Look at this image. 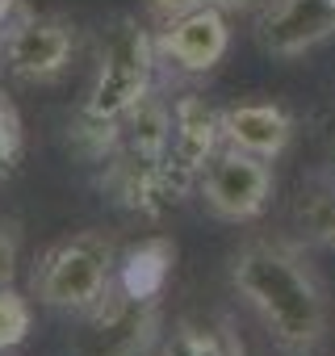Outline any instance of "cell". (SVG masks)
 I'll return each instance as SVG.
<instances>
[{
    "label": "cell",
    "instance_id": "7a4b0ae2",
    "mask_svg": "<svg viewBox=\"0 0 335 356\" xmlns=\"http://www.w3.org/2000/svg\"><path fill=\"white\" fill-rule=\"evenodd\" d=\"M155 42L151 34L122 17L109 34H105V47H101V67H97V80L88 88V101H84V126H101V130H117L122 118L142 105L151 97V72H155Z\"/></svg>",
    "mask_w": 335,
    "mask_h": 356
},
{
    "label": "cell",
    "instance_id": "9c48e42d",
    "mask_svg": "<svg viewBox=\"0 0 335 356\" xmlns=\"http://www.w3.org/2000/svg\"><path fill=\"white\" fill-rule=\"evenodd\" d=\"M293 138V118L281 105L252 101V105H231L222 109V143L252 151L260 159H277Z\"/></svg>",
    "mask_w": 335,
    "mask_h": 356
},
{
    "label": "cell",
    "instance_id": "5b68a950",
    "mask_svg": "<svg viewBox=\"0 0 335 356\" xmlns=\"http://www.w3.org/2000/svg\"><path fill=\"white\" fill-rule=\"evenodd\" d=\"M327 38H335V0H268L256 17V42L277 59H297Z\"/></svg>",
    "mask_w": 335,
    "mask_h": 356
},
{
    "label": "cell",
    "instance_id": "2e32d148",
    "mask_svg": "<svg viewBox=\"0 0 335 356\" xmlns=\"http://www.w3.org/2000/svg\"><path fill=\"white\" fill-rule=\"evenodd\" d=\"M17 273V239L9 227H0V285H9Z\"/></svg>",
    "mask_w": 335,
    "mask_h": 356
},
{
    "label": "cell",
    "instance_id": "e0dca14e",
    "mask_svg": "<svg viewBox=\"0 0 335 356\" xmlns=\"http://www.w3.org/2000/svg\"><path fill=\"white\" fill-rule=\"evenodd\" d=\"M210 9H222V13H247L256 5H264V0H206Z\"/></svg>",
    "mask_w": 335,
    "mask_h": 356
},
{
    "label": "cell",
    "instance_id": "8fae6325",
    "mask_svg": "<svg viewBox=\"0 0 335 356\" xmlns=\"http://www.w3.org/2000/svg\"><path fill=\"white\" fill-rule=\"evenodd\" d=\"M168 264H172V252H168L163 243H147L130 256L126 264V293L134 298H155L163 277H168Z\"/></svg>",
    "mask_w": 335,
    "mask_h": 356
},
{
    "label": "cell",
    "instance_id": "277c9868",
    "mask_svg": "<svg viewBox=\"0 0 335 356\" xmlns=\"http://www.w3.org/2000/svg\"><path fill=\"white\" fill-rule=\"evenodd\" d=\"M272 168L268 159L239 151V147H218L214 159L202 168L197 176V189L202 202L214 218L222 222H252L268 210L272 202Z\"/></svg>",
    "mask_w": 335,
    "mask_h": 356
},
{
    "label": "cell",
    "instance_id": "3957f363",
    "mask_svg": "<svg viewBox=\"0 0 335 356\" xmlns=\"http://www.w3.org/2000/svg\"><path fill=\"white\" fill-rule=\"evenodd\" d=\"M109 277H113V248L101 235H76L42 256V264L34 268V293L51 310L88 314L109 298Z\"/></svg>",
    "mask_w": 335,
    "mask_h": 356
},
{
    "label": "cell",
    "instance_id": "4fadbf2b",
    "mask_svg": "<svg viewBox=\"0 0 335 356\" xmlns=\"http://www.w3.org/2000/svg\"><path fill=\"white\" fill-rule=\"evenodd\" d=\"M30 323H34L30 302H26L22 293H13L9 285H0V352L17 348V343L30 335Z\"/></svg>",
    "mask_w": 335,
    "mask_h": 356
},
{
    "label": "cell",
    "instance_id": "5bb4252c",
    "mask_svg": "<svg viewBox=\"0 0 335 356\" xmlns=\"http://www.w3.org/2000/svg\"><path fill=\"white\" fill-rule=\"evenodd\" d=\"M22 159V122L9 101H0V176H9Z\"/></svg>",
    "mask_w": 335,
    "mask_h": 356
},
{
    "label": "cell",
    "instance_id": "8992f818",
    "mask_svg": "<svg viewBox=\"0 0 335 356\" xmlns=\"http://www.w3.org/2000/svg\"><path fill=\"white\" fill-rule=\"evenodd\" d=\"M227 47H231L227 13H222V9H210V5H202V9H193V13H185V17L163 22V30H159V38H155V51L172 63V67L189 72V76L214 72V67L222 63Z\"/></svg>",
    "mask_w": 335,
    "mask_h": 356
},
{
    "label": "cell",
    "instance_id": "7c38bea8",
    "mask_svg": "<svg viewBox=\"0 0 335 356\" xmlns=\"http://www.w3.org/2000/svg\"><path fill=\"white\" fill-rule=\"evenodd\" d=\"M297 227L310 243H331L335 248V189H318V193L302 197Z\"/></svg>",
    "mask_w": 335,
    "mask_h": 356
},
{
    "label": "cell",
    "instance_id": "ac0fdd59",
    "mask_svg": "<svg viewBox=\"0 0 335 356\" xmlns=\"http://www.w3.org/2000/svg\"><path fill=\"white\" fill-rule=\"evenodd\" d=\"M13 9H17V0H0V26L13 17Z\"/></svg>",
    "mask_w": 335,
    "mask_h": 356
},
{
    "label": "cell",
    "instance_id": "ba28073f",
    "mask_svg": "<svg viewBox=\"0 0 335 356\" xmlns=\"http://www.w3.org/2000/svg\"><path fill=\"white\" fill-rule=\"evenodd\" d=\"M72 59V30L55 17L22 22L5 42V63L17 80H55Z\"/></svg>",
    "mask_w": 335,
    "mask_h": 356
},
{
    "label": "cell",
    "instance_id": "6da1fadb",
    "mask_svg": "<svg viewBox=\"0 0 335 356\" xmlns=\"http://www.w3.org/2000/svg\"><path fill=\"white\" fill-rule=\"evenodd\" d=\"M231 285L289 356H310L327 339V293L293 243L256 239L231 256Z\"/></svg>",
    "mask_w": 335,
    "mask_h": 356
},
{
    "label": "cell",
    "instance_id": "9a60e30c",
    "mask_svg": "<svg viewBox=\"0 0 335 356\" xmlns=\"http://www.w3.org/2000/svg\"><path fill=\"white\" fill-rule=\"evenodd\" d=\"M206 0H147V9H151V17H159V22H172V17H185V13H193V9H202Z\"/></svg>",
    "mask_w": 335,
    "mask_h": 356
},
{
    "label": "cell",
    "instance_id": "52a82bcc",
    "mask_svg": "<svg viewBox=\"0 0 335 356\" xmlns=\"http://www.w3.org/2000/svg\"><path fill=\"white\" fill-rule=\"evenodd\" d=\"M222 143V113L214 105H206V97L197 92H185L177 105H172V151H168V176L189 189L202 168L214 159Z\"/></svg>",
    "mask_w": 335,
    "mask_h": 356
},
{
    "label": "cell",
    "instance_id": "30bf717a",
    "mask_svg": "<svg viewBox=\"0 0 335 356\" xmlns=\"http://www.w3.org/2000/svg\"><path fill=\"white\" fill-rule=\"evenodd\" d=\"M168 356H243V343L227 327H177V335L168 339Z\"/></svg>",
    "mask_w": 335,
    "mask_h": 356
}]
</instances>
